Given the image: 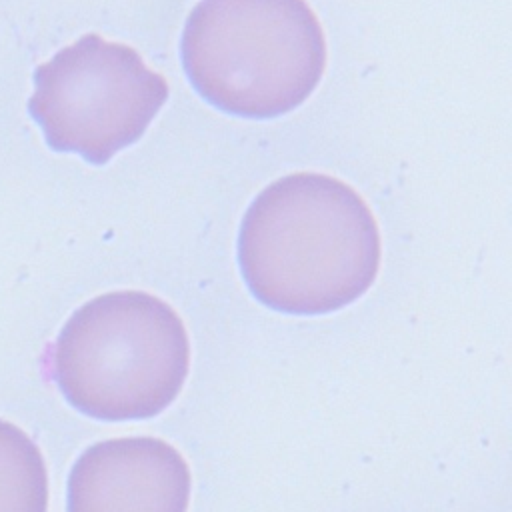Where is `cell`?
I'll return each instance as SVG.
<instances>
[{"label":"cell","instance_id":"4","mask_svg":"<svg viewBox=\"0 0 512 512\" xmlns=\"http://www.w3.org/2000/svg\"><path fill=\"white\" fill-rule=\"evenodd\" d=\"M28 112L56 152L106 164L134 144L168 100L164 76L120 42L84 34L34 70Z\"/></svg>","mask_w":512,"mask_h":512},{"label":"cell","instance_id":"6","mask_svg":"<svg viewBox=\"0 0 512 512\" xmlns=\"http://www.w3.org/2000/svg\"><path fill=\"white\" fill-rule=\"evenodd\" d=\"M48 472L38 446L0 420V512H46Z\"/></svg>","mask_w":512,"mask_h":512},{"label":"cell","instance_id":"1","mask_svg":"<svg viewBox=\"0 0 512 512\" xmlns=\"http://www.w3.org/2000/svg\"><path fill=\"white\" fill-rule=\"evenodd\" d=\"M238 264L264 306L298 316L358 300L380 266L378 224L346 182L296 172L266 186L246 210Z\"/></svg>","mask_w":512,"mask_h":512},{"label":"cell","instance_id":"5","mask_svg":"<svg viewBox=\"0 0 512 512\" xmlns=\"http://www.w3.org/2000/svg\"><path fill=\"white\" fill-rule=\"evenodd\" d=\"M192 476L182 454L152 436L96 442L68 476V512H186Z\"/></svg>","mask_w":512,"mask_h":512},{"label":"cell","instance_id":"2","mask_svg":"<svg viewBox=\"0 0 512 512\" xmlns=\"http://www.w3.org/2000/svg\"><path fill=\"white\" fill-rule=\"evenodd\" d=\"M180 54L194 90L244 118L298 108L326 66L324 34L304 0H200L184 24Z\"/></svg>","mask_w":512,"mask_h":512},{"label":"cell","instance_id":"3","mask_svg":"<svg viewBox=\"0 0 512 512\" xmlns=\"http://www.w3.org/2000/svg\"><path fill=\"white\" fill-rule=\"evenodd\" d=\"M190 342L176 310L138 290L82 304L60 330L52 376L70 406L108 422L160 414L180 394Z\"/></svg>","mask_w":512,"mask_h":512}]
</instances>
